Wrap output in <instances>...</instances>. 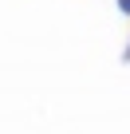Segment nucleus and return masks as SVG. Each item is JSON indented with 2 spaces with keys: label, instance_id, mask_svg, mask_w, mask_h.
<instances>
[{
  "label": "nucleus",
  "instance_id": "1",
  "mask_svg": "<svg viewBox=\"0 0 130 134\" xmlns=\"http://www.w3.org/2000/svg\"><path fill=\"white\" fill-rule=\"evenodd\" d=\"M114 4H118V12H122V16H130V0H114Z\"/></svg>",
  "mask_w": 130,
  "mask_h": 134
},
{
  "label": "nucleus",
  "instance_id": "2",
  "mask_svg": "<svg viewBox=\"0 0 130 134\" xmlns=\"http://www.w3.org/2000/svg\"><path fill=\"white\" fill-rule=\"evenodd\" d=\"M122 63H130V43H126V51H122Z\"/></svg>",
  "mask_w": 130,
  "mask_h": 134
}]
</instances>
